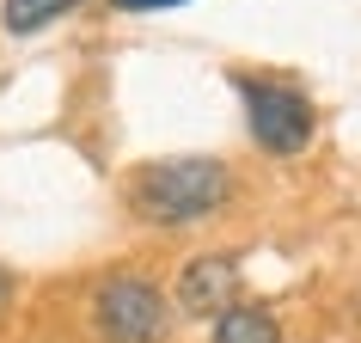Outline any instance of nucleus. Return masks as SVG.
Masks as SVG:
<instances>
[{"label":"nucleus","instance_id":"obj_1","mask_svg":"<svg viewBox=\"0 0 361 343\" xmlns=\"http://www.w3.org/2000/svg\"><path fill=\"white\" fill-rule=\"evenodd\" d=\"M227 203H233V172L221 160H209V153L153 160V166L135 172V184H129V209L147 227H190V221H209Z\"/></svg>","mask_w":361,"mask_h":343},{"label":"nucleus","instance_id":"obj_2","mask_svg":"<svg viewBox=\"0 0 361 343\" xmlns=\"http://www.w3.org/2000/svg\"><path fill=\"white\" fill-rule=\"evenodd\" d=\"M233 92L245 98V123H251V141L276 160H294V153L312 148L319 135V111L300 86L288 80H257V74H233Z\"/></svg>","mask_w":361,"mask_h":343},{"label":"nucleus","instance_id":"obj_3","mask_svg":"<svg viewBox=\"0 0 361 343\" xmlns=\"http://www.w3.org/2000/svg\"><path fill=\"white\" fill-rule=\"evenodd\" d=\"M92 325L104 343H166L171 337V301L159 282L116 270L92 294Z\"/></svg>","mask_w":361,"mask_h":343},{"label":"nucleus","instance_id":"obj_4","mask_svg":"<svg viewBox=\"0 0 361 343\" xmlns=\"http://www.w3.org/2000/svg\"><path fill=\"white\" fill-rule=\"evenodd\" d=\"M239 306V258L233 251H202L178 270V313L184 319H221Z\"/></svg>","mask_w":361,"mask_h":343},{"label":"nucleus","instance_id":"obj_5","mask_svg":"<svg viewBox=\"0 0 361 343\" xmlns=\"http://www.w3.org/2000/svg\"><path fill=\"white\" fill-rule=\"evenodd\" d=\"M209 343H282V319H276L269 306L239 301V306H227V313L214 319V337Z\"/></svg>","mask_w":361,"mask_h":343},{"label":"nucleus","instance_id":"obj_6","mask_svg":"<svg viewBox=\"0 0 361 343\" xmlns=\"http://www.w3.org/2000/svg\"><path fill=\"white\" fill-rule=\"evenodd\" d=\"M80 0H0V25L13 31V37H31L43 25H56L61 13H74Z\"/></svg>","mask_w":361,"mask_h":343},{"label":"nucleus","instance_id":"obj_7","mask_svg":"<svg viewBox=\"0 0 361 343\" xmlns=\"http://www.w3.org/2000/svg\"><path fill=\"white\" fill-rule=\"evenodd\" d=\"M123 13H166V6H184V0H111Z\"/></svg>","mask_w":361,"mask_h":343},{"label":"nucleus","instance_id":"obj_8","mask_svg":"<svg viewBox=\"0 0 361 343\" xmlns=\"http://www.w3.org/2000/svg\"><path fill=\"white\" fill-rule=\"evenodd\" d=\"M13 306V270H0V313Z\"/></svg>","mask_w":361,"mask_h":343}]
</instances>
